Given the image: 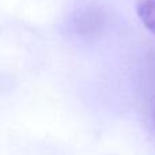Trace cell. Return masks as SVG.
<instances>
[{
  "mask_svg": "<svg viewBox=\"0 0 155 155\" xmlns=\"http://www.w3.org/2000/svg\"><path fill=\"white\" fill-rule=\"evenodd\" d=\"M135 7L142 23L155 35V0H135Z\"/></svg>",
  "mask_w": 155,
  "mask_h": 155,
  "instance_id": "6da1fadb",
  "label": "cell"
}]
</instances>
